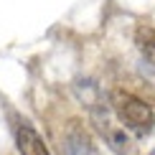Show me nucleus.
I'll return each mask as SVG.
<instances>
[{"instance_id":"f257e3e1","label":"nucleus","mask_w":155,"mask_h":155,"mask_svg":"<svg viewBox=\"0 0 155 155\" xmlns=\"http://www.w3.org/2000/svg\"><path fill=\"white\" fill-rule=\"evenodd\" d=\"M112 109L120 117V122L132 130L137 137H145L155 130V114L147 102H143L140 97H135L125 89H114L112 92Z\"/></svg>"},{"instance_id":"f03ea898","label":"nucleus","mask_w":155,"mask_h":155,"mask_svg":"<svg viewBox=\"0 0 155 155\" xmlns=\"http://www.w3.org/2000/svg\"><path fill=\"white\" fill-rule=\"evenodd\" d=\"M92 114H94L97 130L102 132V137H104V143H107L109 150H112L114 155H127V153H130V137H127V132L122 130V127L112 125V122L107 120V114H99L97 109Z\"/></svg>"},{"instance_id":"7ed1b4c3","label":"nucleus","mask_w":155,"mask_h":155,"mask_svg":"<svg viewBox=\"0 0 155 155\" xmlns=\"http://www.w3.org/2000/svg\"><path fill=\"white\" fill-rule=\"evenodd\" d=\"M61 155H99V150H97L92 137H89L79 125H71L69 132H66V137H64Z\"/></svg>"},{"instance_id":"20e7f679","label":"nucleus","mask_w":155,"mask_h":155,"mask_svg":"<svg viewBox=\"0 0 155 155\" xmlns=\"http://www.w3.org/2000/svg\"><path fill=\"white\" fill-rule=\"evenodd\" d=\"M15 145H18L21 155H51L48 145L43 143V137L31 125H21L15 130Z\"/></svg>"},{"instance_id":"39448f33","label":"nucleus","mask_w":155,"mask_h":155,"mask_svg":"<svg viewBox=\"0 0 155 155\" xmlns=\"http://www.w3.org/2000/svg\"><path fill=\"white\" fill-rule=\"evenodd\" d=\"M135 43L143 51V56L155 66V31L147 28V25H140V28L135 31Z\"/></svg>"},{"instance_id":"423d86ee","label":"nucleus","mask_w":155,"mask_h":155,"mask_svg":"<svg viewBox=\"0 0 155 155\" xmlns=\"http://www.w3.org/2000/svg\"><path fill=\"white\" fill-rule=\"evenodd\" d=\"M150 155H155V153H150Z\"/></svg>"}]
</instances>
